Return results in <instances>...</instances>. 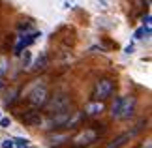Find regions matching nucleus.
I'll return each instance as SVG.
<instances>
[{
  "mask_svg": "<svg viewBox=\"0 0 152 148\" xmlns=\"http://www.w3.org/2000/svg\"><path fill=\"white\" fill-rule=\"evenodd\" d=\"M135 105L137 99L133 96H120L115 99L113 107H111V116L116 118V120H128L135 111Z\"/></svg>",
  "mask_w": 152,
  "mask_h": 148,
  "instance_id": "f257e3e1",
  "label": "nucleus"
},
{
  "mask_svg": "<svg viewBox=\"0 0 152 148\" xmlns=\"http://www.w3.org/2000/svg\"><path fill=\"white\" fill-rule=\"evenodd\" d=\"M69 96H66L64 92H58L55 96L47 98V101H45V111L49 112V114H56V112H64L69 109Z\"/></svg>",
  "mask_w": 152,
  "mask_h": 148,
  "instance_id": "f03ea898",
  "label": "nucleus"
},
{
  "mask_svg": "<svg viewBox=\"0 0 152 148\" xmlns=\"http://www.w3.org/2000/svg\"><path fill=\"white\" fill-rule=\"evenodd\" d=\"M28 101H30L32 107H43L45 101H47V98H49V90H47V86L45 85H38V86H34L30 92H28Z\"/></svg>",
  "mask_w": 152,
  "mask_h": 148,
  "instance_id": "7ed1b4c3",
  "label": "nucleus"
},
{
  "mask_svg": "<svg viewBox=\"0 0 152 148\" xmlns=\"http://www.w3.org/2000/svg\"><path fill=\"white\" fill-rule=\"evenodd\" d=\"M72 141H73V144L77 146V148H86L88 144H92V143H96V141H98V131H96V129H92V128L83 129V131L77 133Z\"/></svg>",
  "mask_w": 152,
  "mask_h": 148,
  "instance_id": "20e7f679",
  "label": "nucleus"
},
{
  "mask_svg": "<svg viewBox=\"0 0 152 148\" xmlns=\"http://www.w3.org/2000/svg\"><path fill=\"white\" fill-rule=\"evenodd\" d=\"M113 92H115V82L111 81V79H102V81H98L96 82V88H94V98L96 99H107L113 96Z\"/></svg>",
  "mask_w": 152,
  "mask_h": 148,
  "instance_id": "39448f33",
  "label": "nucleus"
},
{
  "mask_svg": "<svg viewBox=\"0 0 152 148\" xmlns=\"http://www.w3.org/2000/svg\"><path fill=\"white\" fill-rule=\"evenodd\" d=\"M39 36H42V32H32V34H25V36H19V41H17V45H15L13 55L19 56L21 52H23V49H25V47H28V45H32Z\"/></svg>",
  "mask_w": 152,
  "mask_h": 148,
  "instance_id": "423d86ee",
  "label": "nucleus"
},
{
  "mask_svg": "<svg viewBox=\"0 0 152 148\" xmlns=\"http://www.w3.org/2000/svg\"><path fill=\"white\" fill-rule=\"evenodd\" d=\"M103 111H105L103 101H102V99H94V101H90V103L85 105V112H83V114H86V116H100Z\"/></svg>",
  "mask_w": 152,
  "mask_h": 148,
  "instance_id": "0eeeda50",
  "label": "nucleus"
},
{
  "mask_svg": "<svg viewBox=\"0 0 152 148\" xmlns=\"http://www.w3.org/2000/svg\"><path fill=\"white\" fill-rule=\"evenodd\" d=\"M66 141H69V133H68V131H62V133H53V135H49V137H47V144H49L51 148H56V146L64 144Z\"/></svg>",
  "mask_w": 152,
  "mask_h": 148,
  "instance_id": "6e6552de",
  "label": "nucleus"
},
{
  "mask_svg": "<svg viewBox=\"0 0 152 148\" xmlns=\"http://www.w3.org/2000/svg\"><path fill=\"white\" fill-rule=\"evenodd\" d=\"M23 122L28 124V126H42L43 118H42V114H39L38 111H30V112H26V114L23 116Z\"/></svg>",
  "mask_w": 152,
  "mask_h": 148,
  "instance_id": "1a4fd4ad",
  "label": "nucleus"
},
{
  "mask_svg": "<svg viewBox=\"0 0 152 148\" xmlns=\"http://www.w3.org/2000/svg\"><path fill=\"white\" fill-rule=\"evenodd\" d=\"M130 137H132V133H122V135H118V137L113 141V143H109L107 148H120V146H124Z\"/></svg>",
  "mask_w": 152,
  "mask_h": 148,
  "instance_id": "9d476101",
  "label": "nucleus"
},
{
  "mask_svg": "<svg viewBox=\"0 0 152 148\" xmlns=\"http://www.w3.org/2000/svg\"><path fill=\"white\" fill-rule=\"evenodd\" d=\"M13 146H17V148H28V139H25V137H13Z\"/></svg>",
  "mask_w": 152,
  "mask_h": 148,
  "instance_id": "9b49d317",
  "label": "nucleus"
},
{
  "mask_svg": "<svg viewBox=\"0 0 152 148\" xmlns=\"http://www.w3.org/2000/svg\"><path fill=\"white\" fill-rule=\"evenodd\" d=\"M143 34H147V36H150V30H148V28H145V26L137 28V30H135V39H141V38H145Z\"/></svg>",
  "mask_w": 152,
  "mask_h": 148,
  "instance_id": "f8f14e48",
  "label": "nucleus"
},
{
  "mask_svg": "<svg viewBox=\"0 0 152 148\" xmlns=\"http://www.w3.org/2000/svg\"><path fill=\"white\" fill-rule=\"evenodd\" d=\"M45 64H47V56H45V55H42V56H39L38 60H36V66H34V68L42 69V68H45Z\"/></svg>",
  "mask_w": 152,
  "mask_h": 148,
  "instance_id": "ddd939ff",
  "label": "nucleus"
},
{
  "mask_svg": "<svg viewBox=\"0 0 152 148\" xmlns=\"http://www.w3.org/2000/svg\"><path fill=\"white\" fill-rule=\"evenodd\" d=\"M6 69H8V62H6V58H0V77L6 73Z\"/></svg>",
  "mask_w": 152,
  "mask_h": 148,
  "instance_id": "4468645a",
  "label": "nucleus"
},
{
  "mask_svg": "<svg viewBox=\"0 0 152 148\" xmlns=\"http://www.w3.org/2000/svg\"><path fill=\"white\" fill-rule=\"evenodd\" d=\"M10 126H11V120H10V118H2V116H0V128L8 129Z\"/></svg>",
  "mask_w": 152,
  "mask_h": 148,
  "instance_id": "2eb2a0df",
  "label": "nucleus"
},
{
  "mask_svg": "<svg viewBox=\"0 0 152 148\" xmlns=\"http://www.w3.org/2000/svg\"><path fill=\"white\" fill-rule=\"evenodd\" d=\"M2 148H13V139H4Z\"/></svg>",
  "mask_w": 152,
  "mask_h": 148,
  "instance_id": "dca6fc26",
  "label": "nucleus"
},
{
  "mask_svg": "<svg viewBox=\"0 0 152 148\" xmlns=\"http://www.w3.org/2000/svg\"><path fill=\"white\" fill-rule=\"evenodd\" d=\"M143 21H145V25H143V26L150 30V13H147V15H145V19H143Z\"/></svg>",
  "mask_w": 152,
  "mask_h": 148,
  "instance_id": "f3484780",
  "label": "nucleus"
},
{
  "mask_svg": "<svg viewBox=\"0 0 152 148\" xmlns=\"http://www.w3.org/2000/svg\"><path fill=\"white\" fill-rule=\"evenodd\" d=\"M23 62H25L26 66L30 64V52H28V51H25V56H23Z\"/></svg>",
  "mask_w": 152,
  "mask_h": 148,
  "instance_id": "a211bd4d",
  "label": "nucleus"
},
{
  "mask_svg": "<svg viewBox=\"0 0 152 148\" xmlns=\"http://www.w3.org/2000/svg\"><path fill=\"white\" fill-rule=\"evenodd\" d=\"M126 52H128V55H130V52H133V47H132V45H128V47H126Z\"/></svg>",
  "mask_w": 152,
  "mask_h": 148,
  "instance_id": "6ab92c4d",
  "label": "nucleus"
},
{
  "mask_svg": "<svg viewBox=\"0 0 152 148\" xmlns=\"http://www.w3.org/2000/svg\"><path fill=\"white\" fill-rule=\"evenodd\" d=\"M143 148H152V144H150V141H147V144H143Z\"/></svg>",
  "mask_w": 152,
  "mask_h": 148,
  "instance_id": "aec40b11",
  "label": "nucleus"
},
{
  "mask_svg": "<svg viewBox=\"0 0 152 148\" xmlns=\"http://www.w3.org/2000/svg\"><path fill=\"white\" fill-rule=\"evenodd\" d=\"M4 86V82H2V79H0V88H2Z\"/></svg>",
  "mask_w": 152,
  "mask_h": 148,
  "instance_id": "412c9836",
  "label": "nucleus"
},
{
  "mask_svg": "<svg viewBox=\"0 0 152 148\" xmlns=\"http://www.w3.org/2000/svg\"><path fill=\"white\" fill-rule=\"evenodd\" d=\"M0 116H2V114H0Z\"/></svg>",
  "mask_w": 152,
  "mask_h": 148,
  "instance_id": "4be33fe9",
  "label": "nucleus"
}]
</instances>
